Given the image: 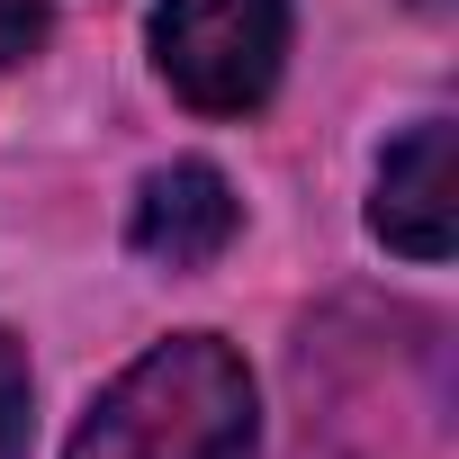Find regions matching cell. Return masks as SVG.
Instances as JSON below:
<instances>
[{"instance_id": "6da1fadb", "label": "cell", "mask_w": 459, "mask_h": 459, "mask_svg": "<svg viewBox=\"0 0 459 459\" xmlns=\"http://www.w3.org/2000/svg\"><path fill=\"white\" fill-rule=\"evenodd\" d=\"M64 459H262V396L235 342L171 333L135 351L82 414Z\"/></svg>"}, {"instance_id": "7a4b0ae2", "label": "cell", "mask_w": 459, "mask_h": 459, "mask_svg": "<svg viewBox=\"0 0 459 459\" xmlns=\"http://www.w3.org/2000/svg\"><path fill=\"white\" fill-rule=\"evenodd\" d=\"M289 64V0H162L153 73L198 117H253Z\"/></svg>"}, {"instance_id": "3957f363", "label": "cell", "mask_w": 459, "mask_h": 459, "mask_svg": "<svg viewBox=\"0 0 459 459\" xmlns=\"http://www.w3.org/2000/svg\"><path fill=\"white\" fill-rule=\"evenodd\" d=\"M369 235L405 262H450L459 244V189H450V117H423L405 126L387 153H378V180H369Z\"/></svg>"}, {"instance_id": "277c9868", "label": "cell", "mask_w": 459, "mask_h": 459, "mask_svg": "<svg viewBox=\"0 0 459 459\" xmlns=\"http://www.w3.org/2000/svg\"><path fill=\"white\" fill-rule=\"evenodd\" d=\"M244 235V198L216 162H162L144 171L135 189V216H126V244L153 262V271H207L225 262V244Z\"/></svg>"}, {"instance_id": "5b68a950", "label": "cell", "mask_w": 459, "mask_h": 459, "mask_svg": "<svg viewBox=\"0 0 459 459\" xmlns=\"http://www.w3.org/2000/svg\"><path fill=\"white\" fill-rule=\"evenodd\" d=\"M28 441H37V369L19 333H0V459H28Z\"/></svg>"}, {"instance_id": "8992f818", "label": "cell", "mask_w": 459, "mask_h": 459, "mask_svg": "<svg viewBox=\"0 0 459 459\" xmlns=\"http://www.w3.org/2000/svg\"><path fill=\"white\" fill-rule=\"evenodd\" d=\"M37 46H46V10H37V0H0V73L28 64Z\"/></svg>"}]
</instances>
